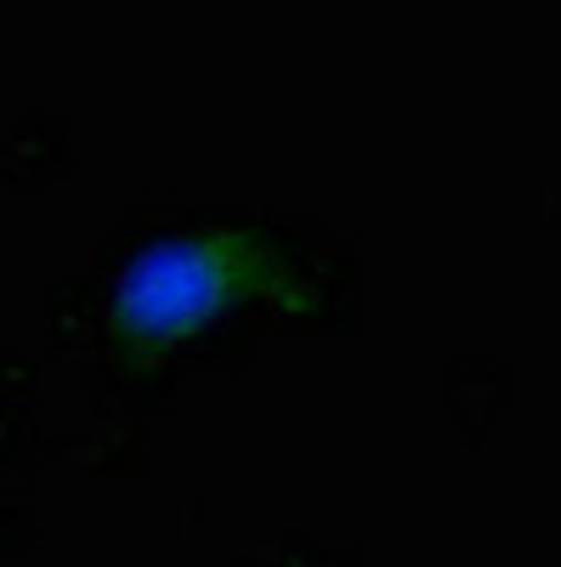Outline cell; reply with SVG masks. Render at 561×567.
Returning <instances> with one entry per match:
<instances>
[{
  "label": "cell",
  "mask_w": 561,
  "mask_h": 567,
  "mask_svg": "<svg viewBox=\"0 0 561 567\" xmlns=\"http://www.w3.org/2000/svg\"><path fill=\"white\" fill-rule=\"evenodd\" d=\"M267 261L221 233H170L143 245L114 278V323L131 341H181L221 318Z\"/></svg>",
  "instance_id": "1"
}]
</instances>
